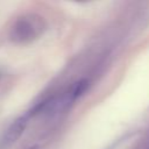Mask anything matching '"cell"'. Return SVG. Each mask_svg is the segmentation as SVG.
<instances>
[{"instance_id":"6da1fadb","label":"cell","mask_w":149,"mask_h":149,"mask_svg":"<svg viewBox=\"0 0 149 149\" xmlns=\"http://www.w3.org/2000/svg\"><path fill=\"white\" fill-rule=\"evenodd\" d=\"M30 116H31V114L28 112V113L19 116L17 119H15L9 125V127L6 129L3 136L0 141V147L2 149L10 147L12 144H14L20 139V136L23 134V132H24V129L28 125V121H29Z\"/></svg>"},{"instance_id":"7a4b0ae2","label":"cell","mask_w":149,"mask_h":149,"mask_svg":"<svg viewBox=\"0 0 149 149\" xmlns=\"http://www.w3.org/2000/svg\"><path fill=\"white\" fill-rule=\"evenodd\" d=\"M36 27L31 19H21L16 22V24L13 28V38L15 41H26L30 40L36 35Z\"/></svg>"},{"instance_id":"3957f363","label":"cell","mask_w":149,"mask_h":149,"mask_svg":"<svg viewBox=\"0 0 149 149\" xmlns=\"http://www.w3.org/2000/svg\"><path fill=\"white\" fill-rule=\"evenodd\" d=\"M88 84L90 83H88V80L86 78H83V79H79L78 81H76L72 85V87L69 91V93H68V102L69 104H72L78 98H80L86 92V90L88 87Z\"/></svg>"},{"instance_id":"277c9868","label":"cell","mask_w":149,"mask_h":149,"mask_svg":"<svg viewBox=\"0 0 149 149\" xmlns=\"http://www.w3.org/2000/svg\"><path fill=\"white\" fill-rule=\"evenodd\" d=\"M26 149H40V147L38 146H30V147H28V148H26Z\"/></svg>"}]
</instances>
